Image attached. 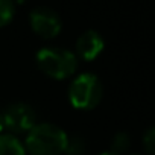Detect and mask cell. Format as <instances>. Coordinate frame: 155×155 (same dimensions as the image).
<instances>
[{
    "label": "cell",
    "instance_id": "obj_8",
    "mask_svg": "<svg viewBox=\"0 0 155 155\" xmlns=\"http://www.w3.org/2000/svg\"><path fill=\"white\" fill-rule=\"evenodd\" d=\"M65 155H85V140L79 134L67 137Z\"/></svg>",
    "mask_w": 155,
    "mask_h": 155
},
{
    "label": "cell",
    "instance_id": "obj_1",
    "mask_svg": "<svg viewBox=\"0 0 155 155\" xmlns=\"http://www.w3.org/2000/svg\"><path fill=\"white\" fill-rule=\"evenodd\" d=\"M67 132L50 122L35 123L28 131L25 149L31 155H62L67 146Z\"/></svg>",
    "mask_w": 155,
    "mask_h": 155
},
{
    "label": "cell",
    "instance_id": "obj_14",
    "mask_svg": "<svg viewBox=\"0 0 155 155\" xmlns=\"http://www.w3.org/2000/svg\"><path fill=\"white\" fill-rule=\"evenodd\" d=\"M132 155H143V153H132Z\"/></svg>",
    "mask_w": 155,
    "mask_h": 155
},
{
    "label": "cell",
    "instance_id": "obj_9",
    "mask_svg": "<svg viewBox=\"0 0 155 155\" xmlns=\"http://www.w3.org/2000/svg\"><path fill=\"white\" fill-rule=\"evenodd\" d=\"M131 144V137L128 132L125 131H119L114 134L113 140H111V150L116 152V153H122V152H126L128 147Z\"/></svg>",
    "mask_w": 155,
    "mask_h": 155
},
{
    "label": "cell",
    "instance_id": "obj_3",
    "mask_svg": "<svg viewBox=\"0 0 155 155\" xmlns=\"http://www.w3.org/2000/svg\"><path fill=\"white\" fill-rule=\"evenodd\" d=\"M104 94V87L99 76L91 71H84L73 78L68 87V99L74 108L91 110L94 108Z\"/></svg>",
    "mask_w": 155,
    "mask_h": 155
},
{
    "label": "cell",
    "instance_id": "obj_7",
    "mask_svg": "<svg viewBox=\"0 0 155 155\" xmlns=\"http://www.w3.org/2000/svg\"><path fill=\"white\" fill-rule=\"evenodd\" d=\"M25 144L14 134H0V155H26Z\"/></svg>",
    "mask_w": 155,
    "mask_h": 155
},
{
    "label": "cell",
    "instance_id": "obj_10",
    "mask_svg": "<svg viewBox=\"0 0 155 155\" xmlns=\"http://www.w3.org/2000/svg\"><path fill=\"white\" fill-rule=\"evenodd\" d=\"M15 14V5L11 0H0V26L8 25Z\"/></svg>",
    "mask_w": 155,
    "mask_h": 155
},
{
    "label": "cell",
    "instance_id": "obj_5",
    "mask_svg": "<svg viewBox=\"0 0 155 155\" xmlns=\"http://www.w3.org/2000/svg\"><path fill=\"white\" fill-rule=\"evenodd\" d=\"M31 28L44 38H52L59 34L62 21L59 14L49 6H35L29 12Z\"/></svg>",
    "mask_w": 155,
    "mask_h": 155
},
{
    "label": "cell",
    "instance_id": "obj_6",
    "mask_svg": "<svg viewBox=\"0 0 155 155\" xmlns=\"http://www.w3.org/2000/svg\"><path fill=\"white\" fill-rule=\"evenodd\" d=\"M104 47H105L104 37L97 31L88 29L78 37L76 44H74V49H76L74 55L85 61H91L96 56H99V53L104 50Z\"/></svg>",
    "mask_w": 155,
    "mask_h": 155
},
{
    "label": "cell",
    "instance_id": "obj_12",
    "mask_svg": "<svg viewBox=\"0 0 155 155\" xmlns=\"http://www.w3.org/2000/svg\"><path fill=\"white\" fill-rule=\"evenodd\" d=\"M5 129V123H3V117H2V113H0V134L3 132Z\"/></svg>",
    "mask_w": 155,
    "mask_h": 155
},
{
    "label": "cell",
    "instance_id": "obj_11",
    "mask_svg": "<svg viewBox=\"0 0 155 155\" xmlns=\"http://www.w3.org/2000/svg\"><path fill=\"white\" fill-rule=\"evenodd\" d=\"M143 146L146 150V155H153L155 152V128L149 126L147 131L143 135Z\"/></svg>",
    "mask_w": 155,
    "mask_h": 155
},
{
    "label": "cell",
    "instance_id": "obj_4",
    "mask_svg": "<svg viewBox=\"0 0 155 155\" xmlns=\"http://www.w3.org/2000/svg\"><path fill=\"white\" fill-rule=\"evenodd\" d=\"M2 117L5 128L11 129L12 132H28L37 123V114L34 108L26 102L9 104L3 110Z\"/></svg>",
    "mask_w": 155,
    "mask_h": 155
},
{
    "label": "cell",
    "instance_id": "obj_13",
    "mask_svg": "<svg viewBox=\"0 0 155 155\" xmlns=\"http://www.w3.org/2000/svg\"><path fill=\"white\" fill-rule=\"evenodd\" d=\"M99 155H119V153H116V152H113V150H105V152H101Z\"/></svg>",
    "mask_w": 155,
    "mask_h": 155
},
{
    "label": "cell",
    "instance_id": "obj_2",
    "mask_svg": "<svg viewBox=\"0 0 155 155\" xmlns=\"http://www.w3.org/2000/svg\"><path fill=\"white\" fill-rule=\"evenodd\" d=\"M35 61L43 73L55 79H65L78 68V56L64 47H41L35 55Z\"/></svg>",
    "mask_w": 155,
    "mask_h": 155
}]
</instances>
